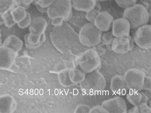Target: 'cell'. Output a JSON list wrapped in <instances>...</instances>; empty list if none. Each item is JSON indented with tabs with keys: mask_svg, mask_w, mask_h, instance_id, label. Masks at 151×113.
Listing matches in <instances>:
<instances>
[{
	"mask_svg": "<svg viewBox=\"0 0 151 113\" xmlns=\"http://www.w3.org/2000/svg\"><path fill=\"white\" fill-rule=\"evenodd\" d=\"M123 17L129 21L132 29H137L146 24L149 18L146 9L144 6L139 4H134L126 9Z\"/></svg>",
	"mask_w": 151,
	"mask_h": 113,
	"instance_id": "cell-1",
	"label": "cell"
},
{
	"mask_svg": "<svg viewBox=\"0 0 151 113\" xmlns=\"http://www.w3.org/2000/svg\"><path fill=\"white\" fill-rule=\"evenodd\" d=\"M73 31L68 24L63 22L62 25L53 28L50 33V39L55 46L61 49L68 46L73 40Z\"/></svg>",
	"mask_w": 151,
	"mask_h": 113,
	"instance_id": "cell-2",
	"label": "cell"
},
{
	"mask_svg": "<svg viewBox=\"0 0 151 113\" xmlns=\"http://www.w3.org/2000/svg\"><path fill=\"white\" fill-rule=\"evenodd\" d=\"M102 31L93 23L85 24L81 29L78 35L80 42L88 46L99 44L101 41Z\"/></svg>",
	"mask_w": 151,
	"mask_h": 113,
	"instance_id": "cell-3",
	"label": "cell"
},
{
	"mask_svg": "<svg viewBox=\"0 0 151 113\" xmlns=\"http://www.w3.org/2000/svg\"><path fill=\"white\" fill-rule=\"evenodd\" d=\"M72 7L71 0H56L48 7L47 12L52 19L60 18L66 21L71 17Z\"/></svg>",
	"mask_w": 151,
	"mask_h": 113,
	"instance_id": "cell-4",
	"label": "cell"
},
{
	"mask_svg": "<svg viewBox=\"0 0 151 113\" xmlns=\"http://www.w3.org/2000/svg\"><path fill=\"white\" fill-rule=\"evenodd\" d=\"M146 76L141 70L132 68L126 72L124 79L127 89L129 91H139L143 89Z\"/></svg>",
	"mask_w": 151,
	"mask_h": 113,
	"instance_id": "cell-5",
	"label": "cell"
},
{
	"mask_svg": "<svg viewBox=\"0 0 151 113\" xmlns=\"http://www.w3.org/2000/svg\"><path fill=\"white\" fill-rule=\"evenodd\" d=\"M133 39L141 48L151 49V25L145 24L138 28L134 33Z\"/></svg>",
	"mask_w": 151,
	"mask_h": 113,
	"instance_id": "cell-6",
	"label": "cell"
},
{
	"mask_svg": "<svg viewBox=\"0 0 151 113\" xmlns=\"http://www.w3.org/2000/svg\"><path fill=\"white\" fill-rule=\"evenodd\" d=\"M112 47L116 53L124 54L132 49L134 42L130 35L114 38L112 42Z\"/></svg>",
	"mask_w": 151,
	"mask_h": 113,
	"instance_id": "cell-7",
	"label": "cell"
},
{
	"mask_svg": "<svg viewBox=\"0 0 151 113\" xmlns=\"http://www.w3.org/2000/svg\"><path fill=\"white\" fill-rule=\"evenodd\" d=\"M130 24L126 19L121 18L113 21L112 33L116 37L127 36L129 35Z\"/></svg>",
	"mask_w": 151,
	"mask_h": 113,
	"instance_id": "cell-8",
	"label": "cell"
},
{
	"mask_svg": "<svg viewBox=\"0 0 151 113\" xmlns=\"http://www.w3.org/2000/svg\"><path fill=\"white\" fill-rule=\"evenodd\" d=\"M113 21V16L107 11H102L96 17L94 24L101 31H106L110 29Z\"/></svg>",
	"mask_w": 151,
	"mask_h": 113,
	"instance_id": "cell-9",
	"label": "cell"
},
{
	"mask_svg": "<svg viewBox=\"0 0 151 113\" xmlns=\"http://www.w3.org/2000/svg\"><path fill=\"white\" fill-rule=\"evenodd\" d=\"M29 26L30 32L42 34L45 33L47 26V23L44 18L37 17L32 20Z\"/></svg>",
	"mask_w": 151,
	"mask_h": 113,
	"instance_id": "cell-10",
	"label": "cell"
},
{
	"mask_svg": "<svg viewBox=\"0 0 151 113\" xmlns=\"http://www.w3.org/2000/svg\"><path fill=\"white\" fill-rule=\"evenodd\" d=\"M73 7L75 10L87 12L94 9L96 0H71Z\"/></svg>",
	"mask_w": 151,
	"mask_h": 113,
	"instance_id": "cell-11",
	"label": "cell"
},
{
	"mask_svg": "<svg viewBox=\"0 0 151 113\" xmlns=\"http://www.w3.org/2000/svg\"><path fill=\"white\" fill-rule=\"evenodd\" d=\"M127 99L134 106H139L142 104L146 103L148 100L147 96L143 92L134 91H129L127 95Z\"/></svg>",
	"mask_w": 151,
	"mask_h": 113,
	"instance_id": "cell-12",
	"label": "cell"
},
{
	"mask_svg": "<svg viewBox=\"0 0 151 113\" xmlns=\"http://www.w3.org/2000/svg\"><path fill=\"white\" fill-rule=\"evenodd\" d=\"M24 39L26 44L38 45L45 41L46 36L45 33L40 34L30 32L24 36Z\"/></svg>",
	"mask_w": 151,
	"mask_h": 113,
	"instance_id": "cell-13",
	"label": "cell"
},
{
	"mask_svg": "<svg viewBox=\"0 0 151 113\" xmlns=\"http://www.w3.org/2000/svg\"><path fill=\"white\" fill-rule=\"evenodd\" d=\"M23 42L17 36L11 35L8 37L4 42L3 46H10L17 50L22 46Z\"/></svg>",
	"mask_w": 151,
	"mask_h": 113,
	"instance_id": "cell-14",
	"label": "cell"
},
{
	"mask_svg": "<svg viewBox=\"0 0 151 113\" xmlns=\"http://www.w3.org/2000/svg\"><path fill=\"white\" fill-rule=\"evenodd\" d=\"M25 9L22 6L15 7L11 11L14 20L17 24L24 19L27 15Z\"/></svg>",
	"mask_w": 151,
	"mask_h": 113,
	"instance_id": "cell-15",
	"label": "cell"
},
{
	"mask_svg": "<svg viewBox=\"0 0 151 113\" xmlns=\"http://www.w3.org/2000/svg\"><path fill=\"white\" fill-rule=\"evenodd\" d=\"M15 6L13 4L8 10L0 15L5 26L8 28L12 27L16 23L14 20L11 13V11L15 7Z\"/></svg>",
	"mask_w": 151,
	"mask_h": 113,
	"instance_id": "cell-16",
	"label": "cell"
},
{
	"mask_svg": "<svg viewBox=\"0 0 151 113\" xmlns=\"http://www.w3.org/2000/svg\"><path fill=\"white\" fill-rule=\"evenodd\" d=\"M13 3L16 7L22 6L25 9L29 7L31 3H32L34 0H11Z\"/></svg>",
	"mask_w": 151,
	"mask_h": 113,
	"instance_id": "cell-17",
	"label": "cell"
},
{
	"mask_svg": "<svg viewBox=\"0 0 151 113\" xmlns=\"http://www.w3.org/2000/svg\"><path fill=\"white\" fill-rule=\"evenodd\" d=\"M115 1L119 7L127 9L135 4L137 0H115Z\"/></svg>",
	"mask_w": 151,
	"mask_h": 113,
	"instance_id": "cell-18",
	"label": "cell"
},
{
	"mask_svg": "<svg viewBox=\"0 0 151 113\" xmlns=\"http://www.w3.org/2000/svg\"><path fill=\"white\" fill-rule=\"evenodd\" d=\"M13 4L11 0H0V15L8 10Z\"/></svg>",
	"mask_w": 151,
	"mask_h": 113,
	"instance_id": "cell-19",
	"label": "cell"
},
{
	"mask_svg": "<svg viewBox=\"0 0 151 113\" xmlns=\"http://www.w3.org/2000/svg\"><path fill=\"white\" fill-rule=\"evenodd\" d=\"M56 0H34L33 2L35 5H38L40 7L48 8Z\"/></svg>",
	"mask_w": 151,
	"mask_h": 113,
	"instance_id": "cell-20",
	"label": "cell"
},
{
	"mask_svg": "<svg viewBox=\"0 0 151 113\" xmlns=\"http://www.w3.org/2000/svg\"><path fill=\"white\" fill-rule=\"evenodd\" d=\"M112 32H108L104 33L101 36V41L104 44L109 45L112 43L114 39Z\"/></svg>",
	"mask_w": 151,
	"mask_h": 113,
	"instance_id": "cell-21",
	"label": "cell"
},
{
	"mask_svg": "<svg viewBox=\"0 0 151 113\" xmlns=\"http://www.w3.org/2000/svg\"><path fill=\"white\" fill-rule=\"evenodd\" d=\"M100 12L99 10L94 8L91 11L87 12L86 18L88 21L94 24L96 18Z\"/></svg>",
	"mask_w": 151,
	"mask_h": 113,
	"instance_id": "cell-22",
	"label": "cell"
},
{
	"mask_svg": "<svg viewBox=\"0 0 151 113\" xmlns=\"http://www.w3.org/2000/svg\"><path fill=\"white\" fill-rule=\"evenodd\" d=\"M32 20L30 14L29 13L27 12V15L26 17L22 21L17 23L18 26L20 28H25L30 25Z\"/></svg>",
	"mask_w": 151,
	"mask_h": 113,
	"instance_id": "cell-23",
	"label": "cell"
},
{
	"mask_svg": "<svg viewBox=\"0 0 151 113\" xmlns=\"http://www.w3.org/2000/svg\"><path fill=\"white\" fill-rule=\"evenodd\" d=\"M140 113H151V108L146 103L142 104L139 106Z\"/></svg>",
	"mask_w": 151,
	"mask_h": 113,
	"instance_id": "cell-24",
	"label": "cell"
},
{
	"mask_svg": "<svg viewBox=\"0 0 151 113\" xmlns=\"http://www.w3.org/2000/svg\"><path fill=\"white\" fill-rule=\"evenodd\" d=\"M143 89L151 91V77L145 76Z\"/></svg>",
	"mask_w": 151,
	"mask_h": 113,
	"instance_id": "cell-25",
	"label": "cell"
},
{
	"mask_svg": "<svg viewBox=\"0 0 151 113\" xmlns=\"http://www.w3.org/2000/svg\"><path fill=\"white\" fill-rule=\"evenodd\" d=\"M63 20L60 18H56L52 19V24L54 26H60L62 25L63 23Z\"/></svg>",
	"mask_w": 151,
	"mask_h": 113,
	"instance_id": "cell-26",
	"label": "cell"
},
{
	"mask_svg": "<svg viewBox=\"0 0 151 113\" xmlns=\"http://www.w3.org/2000/svg\"><path fill=\"white\" fill-rule=\"evenodd\" d=\"M128 112L131 113H140L138 106H134V107L128 111Z\"/></svg>",
	"mask_w": 151,
	"mask_h": 113,
	"instance_id": "cell-27",
	"label": "cell"
},
{
	"mask_svg": "<svg viewBox=\"0 0 151 113\" xmlns=\"http://www.w3.org/2000/svg\"><path fill=\"white\" fill-rule=\"evenodd\" d=\"M108 0H96L97 2L106 1Z\"/></svg>",
	"mask_w": 151,
	"mask_h": 113,
	"instance_id": "cell-28",
	"label": "cell"
},
{
	"mask_svg": "<svg viewBox=\"0 0 151 113\" xmlns=\"http://www.w3.org/2000/svg\"><path fill=\"white\" fill-rule=\"evenodd\" d=\"M150 107L151 108V100L150 101Z\"/></svg>",
	"mask_w": 151,
	"mask_h": 113,
	"instance_id": "cell-29",
	"label": "cell"
},
{
	"mask_svg": "<svg viewBox=\"0 0 151 113\" xmlns=\"http://www.w3.org/2000/svg\"></svg>",
	"mask_w": 151,
	"mask_h": 113,
	"instance_id": "cell-30",
	"label": "cell"
}]
</instances>
